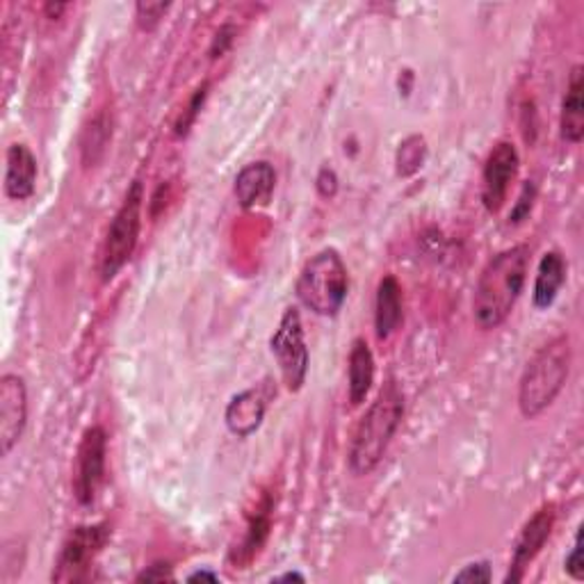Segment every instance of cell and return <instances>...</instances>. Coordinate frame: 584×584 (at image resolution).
Listing matches in <instances>:
<instances>
[{"label": "cell", "mask_w": 584, "mask_h": 584, "mask_svg": "<svg viewBox=\"0 0 584 584\" xmlns=\"http://www.w3.org/2000/svg\"><path fill=\"white\" fill-rule=\"evenodd\" d=\"M530 250L516 245L494 256L479 275L473 315L479 329H498L514 311L527 279Z\"/></svg>", "instance_id": "obj_1"}, {"label": "cell", "mask_w": 584, "mask_h": 584, "mask_svg": "<svg viewBox=\"0 0 584 584\" xmlns=\"http://www.w3.org/2000/svg\"><path fill=\"white\" fill-rule=\"evenodd\" d=\"M402 418L404 393L396 379H388L354 429L350 446V469L354 475H370L379 466Z\"/></svg>", "instance_id": "obj_2"}, {"label": "cell", "mask_w": 584, "mask_h": 584, "mask_svg": "<svg viewBox=\"0 0 584 584\" xmlns=\"http://www.w3.org/2000/svg\"><path fill=\"white\" fill-rule=\"evenodd\" d=\"M571 340L557 336L534 354L519 384V409L525 418H537L562 393L571 373Z\"/></svg>", "instance_id": "obj_3"}, {"label": "cell", "mask_w": 584, "mask_h": 584, "mask_svg": "<svg viewBox=\"0 0 584 584\" xmlns=\"http://www.w3.org/2000/svg\"><path fill=\"white\" fill-rule=\"evenodd\" d=\"M348 288L350 277L343 258L336 250H323L300 272L297 297L315 315L333 318L348 300Z\"/></svg>", "instance_id": "obj_4"}, {"label": "cell", "mask_w": 584, "mask_h": 584, "mask_svg": "<svg viewBox=\"0 0 584 584\" xmlns=\"http://www.w3.org/2000/svg\"><path fill=\"white\" fill-rule=\"evenodd\" d=\"M142 202H144V192L142 183L135 181L129 192L126 199L117 210L112 224L108 229L106 242H104V252H101V279L104 283H110L121 267H124L139 240V229H142Z\"/></svg>", "instance_id": "obj_5"}, {"label": "cell", "mask_w": 584, "mask_h": 584, "mask_svg": "<svg viewBox=\"0 0 584 584\" xmlns=\"http://www.w3.org/2000/svg\"><path fill=\"white\" fill-rule=\"evenodd\" d=\"M108 542H110V527L106 523L78 525L76 530H71L56 562L53 582L87 580L92 575L96 557L101 555Z\"/></svg>", "instance_id": "obj_6"}, {"label": "cell", "mask_w": 584, "mask_h": 584, "mask_svg": "<svg viewBox=\"0 0 584 584\" xmlns=\"http://www.w3.org/2000/svg\"><path fill=\"white\" fill-rule=\"evenodd\" d=\"M270 350L279 361L281 377L288 386V391H302L308 375V348L304 340L302 315L295 306L285 308V313L281 315V323L270 340Z\"/></svg>", "instance_id": "obj_7"}, {"label": "cell", "mask_w": 584, "mask_h": 584, "mask_svg": "<svg viewBox=\"0 0 584 584\" xmlns=\"http://www.w3.org/2000/svg\"><path fill=\"white\" fill-rule=\"evenodd\" d=\"M106 457H108V434L104 427L94 425L85 429L76 452L73 466V496L87 507L96 500L101 484L106 479Z\"/></svg>", "instance_id": "obj_8"}, {"label": "cell", "mask_w": 584, "mask_h": 584, "mask_svg": "<svg viewBox=\"0 0 584 584\" xmlns=\"http://www.w3.org/2000/svg\"><path fill=\"white\" fill-rule=\"evenodd\" d=\"M519 165L521 158L511 142H498L486 158L482 172V202L489 212H498L504 206L509 185L519 174Z\"/></svg>", "instance_id": "obj_9"}, {"label": "cell", "mask_w": 584, "mask_h": 584, "mask_svg": "<svg viewBox=\"0 0 584 584\" xmlns=\"http://www.w3.org/2000/svg\"><path fill=\"white\" fill-rule=\"evenodd\" d=\"M28 423V391L19 375L0 379V452L8 457L21 441Z\"/></svg>", "instance_id": "obj_10"}, {"label": "cell", "mask_w": 584, "mask_h": 584, "mask_svg": "<svg viewBox=\"0 0 584 584\" xmlns=\"http://www.w3.org/2000/svg\"><path fill=\"white\" fill-rule=\"evenodd\" d=\"M552 527H555V507L552 504L542 507L519 534L504 582H521L525 577L527 567L534 562V557L542 552V548L550 539Z\"/></svg>", "instance_id": "obj_11"}, {"label": "cell", "mask_w": 584, "mask_h": 584, "mask_svg": "<svg viewBox=\"0 0 584 584\" xmlns=\"http://www.w3.org/2000/svg\"><path fill=\"white\" fill-rule=\"evenodd\" d=\"M277 187V172L267 160L250 162L235 177V197L242 208L267 206Z\"/></svg>", "instance_id": "obj_12"}, {"label": "cell", "mask_w": 584, "mask_h": 584, "mask_svg": "<svg viewBox=\"0 0 584 584\" xmlns=\"http://www.w3.org/2000/svg\"><path fill=\"white\" fill-rule=\"evenodd\" d=\"M265 411H267V400L263 391L260 388H250V391H242L235 398H231L227 413H224V421L233 436L250 438L263 425Z\"/></svg>", "instance_id": "obj_13"}, {"label": "cell", "mask_w": 584, "mask_h": 584, "mask_svg": "<svg viewBox=\"0 0 584 584\" xmlns=\"http://www.w3.org/2000/svg\"><path fill=\"white\" fill-rule=\"evenodd\" d=\"M37 160L26 144H12L8 149L5 192L14 202H26L35 194Z\"/></svg>", "instance_id": "obj_14"}, {"label": "cell", "mask_w": 584, "mask_h": 584, "mask_svg": "<svg viewBox=\"0 0 584 584\" xmlns=\"http://www.w3.org/2000/svg\"><path fill=\"white\" fill-rule=\"evenodd\" d=\"M404 320L402 311V285L400 281L388 275L377 285V300H375V329L381 340L391 338Z\"/></svg>", "instance_id": "obj_15"}, {"label": "cell", "mask_w": 584, "mask_h": 584, "mask_svg": "<svg viewBox=\"0 0 584 584\" xmlns=\"http://www.w3.org/2000/svg\"><path fill=\"white\" fill-rule=\"evenodd\" d=\"M582 92H584V73L582 66H573L567 94L562 101V117H559V133L562 139L569 144H580L584 137V104H582Z\"/></svg>", "instance_id": "obj_16"}, {"label": "cell", "mask_w": 584, "mask_h": 584, "mask_svg": "<svg viewBox=\"0 0 584 584\" xmlns=\"http://www.w3.org/2000/svg\"><path fill=\"white\" fill-rule=\"evenodd\" d=\"M348 379H350V402L358 406L368 398L373 381H375V356L363 338H356L352 343L350 361H348Z\"/></svg>", "instance_id": "obj_17"}, {"label": "cell", "mask_w": 584, "mask_h": 584, "mask_svg": "<svg viewBox=\"0 0 584 584\" xmlns=\"http://www.w3.org/2000/svg\"><path fill=\"white\" fill-rule=\"evenodd\" d=\"M567 281V260L559 252H548L544 254L539 270H537V281H534V306L537 308H548L555 304L559 290H562Z\"/></svg>", "instance_id": "obj_18"}, {"label": "cell", "mask_w": 584, "mask_h": 584, "mask_svg": "<svg viewBox=\"0 0 584 584\" xmlns=\"http://www.w3.org/2000/svg\"><path fill=\"white\" fill-rule=\"evenodd\" d=\"M270 511H272V504H270V500H265L258 507L256 514L252 516L245 539H242L240 548H235V564L247 567L252 559L260 552V548L265 546L267 537H270V527H272Z\"/></svg>", "instance_id": "obj_19"}, {"label": "cell", "mask_w": 584, "mask_h": 584, "mask_svg": "<svg viewBox=\"0 0 584 584\" xmlns=\"http://www.w3.org/2000/svg\"><path fill=\"white\" fill-rule=\"evenodd\" d=\"M112 137V121L106 112L96 114L89 126L83 131V139H81V154H83V165L85 167H94L99 162L108 149Z\"/></svg>", "instance_id": "obj_20"}, {"label": "cell", "mask_w": 584, "mask_h": 584, "mask_svg": "<svg viewBox=\"0 0 584 584\" xmlns=\"http://www.w3.org/2000/svg\"><path fill=\"white\" fill-rule=\"evenodd\" d=\"M425 154H427V146L421 135L406 137L398 149V172L402 177H411L413 172H418L425 162Z\"/></svg>", "instance_id": "obj_21"}, {"label": "cell", "mask_w": 584, "mask_h": 584, "mask_svg": "<svg viewBox=\"0 0 584 584\" xmlns=\"http://www.w3.org/2000/svg\"><path fill=\"white\" fill-rule=\"evenodd\" d=\"M206 96H208V83H204L197 92L192 94V99H190L187 108L183 110V114H181V119H179V124H177V135H179V137H181V135H187L190 126L194 124V119H197V114H199V110H202V106H204V101H206Z\"/></svg>", "instance_id": "obj_22"}, {"label": "cell", "mask_w": 584, "mask_h": 584, "mask_svg": "<svg viewBox=\"0 0 584 584\" xmlns=\"http://www.w3.org/2000/svg\"><path fill=\"white\" fill-rule=\"evenodd\" d=\"M169 10V3H137L135 12H137V21L142 28H154L156 23L165 16V12Z\"/></svg>", "instance_id": "obj_23"}, {"label": "cell", "mask_w": 584, "mask_h": 584, "mask_svg": "<svg viewBox=\"0 0 584 584\" xmlns=\"http://www.w3.org/2000/svg\"><path fill=\"white\" fill-rule=\"evenodd\" d=\"M491 567L489 562H477L464 567V571H459L454 575V582H491Z\"/></svg>", "instance_id": "obj_24"}, {"label": "cell", "mask_w": 584, "mask_h": 584, "mask_svg": "<svg viewBox=\"0 0 584 584\" xmlns=\"http://www.w3.org/2000/svg\"><path fill=\"white\" fill-rule=\"evenodd\" d=\"M564 569L567 573L573 577V580H582L584 575V562H582V532H577V537H575V544L567 557V562H564Z\"/></svg>", "instance_id": "obj_25"}, {"label": "cell", "mask_w": 584, "mask_h": 584, "mask_svg": "<svg viewBox=\"0 0 584 584\" xmlns=\"http://www.w3.org/2000/svg\"><path fill=\"white\" fill-rule=\"evenodd\" d=\"M534 197H537V190H534L532 183H525L523 187V194H521V199L519 204L514 206V210H511V222H523V219L530 215L532 210V204H534Z\"/></svg>", "instance_id": "obj_26"}, {"label": "cell", "mask_w": 584, "mask_h": 584, "mask_svg": "<svg viewBox=\"0 0 584 584\" xmlns=\"http://www.w3.org/2000/svg\"><path fill=\"white\" fill-rule=\"evenodd\" d=\"M165 580H174L172 575V567L169 564H154L149 569H144L139 575H137V582H165Z\"/></svg>", "instance_id": "obj_27"}, {"label": "cell", "mask_w": 584, "mask_h": 584, "mask_svg": "<svg viewBox=\"0 0 584 584\" xmlns=\"http://www.w3.org/2000/svg\"><path fill=\"white\" fill-rule=\"evenodd\" d=\"M318 190H320L323 197H327V199L333 197L336 190H338V179L333 174V169H323L320 177H318Z\"/></svg>", "instance_id": "obj_28"}, {"label": "cell", "mask_w": 584, "mask_h": 584, "mask_svg": "<svg viewBox=\"0 0 584 584\" xmlns=\"http://www.w3.org/2000/svg\"><path fill=\"white\" fill-rule=\"evenodd\" d=\"M66 8H69V5H64V3H58V5L48 3V5H44V12L48 14V19H58Z\"/></svg>", "instance_id": "obj_29"}, {"label": "cell", "mask_w": 584, "mask_h": 584, "mask_svg": "<svg viewBox=\"0 0 584 584\" xmlns=\"http://www.w3.org/2000/svg\"><path fill=\"white\" fill-rule=\"evenodd\" d=\"M187 580H190V582H197V580H217V573H212V571H197V573H192Z\"/></svg>", "instance_id": "obj_30"}, {"label": "cell", "mask_w": 584, "mask_h": 584, "mask_svg": "<svg viewBox=\"0 0 584 584\" xmlns=\"http://www.w3.org/2000/svg\"><path fill=\"white\" fill-rule=\"evenodd\" d=\"M277 580H304V575H300V573H285V575H281V577H277Z\"/></svg>", "instance_id": "obj_31"}]
</instances>
